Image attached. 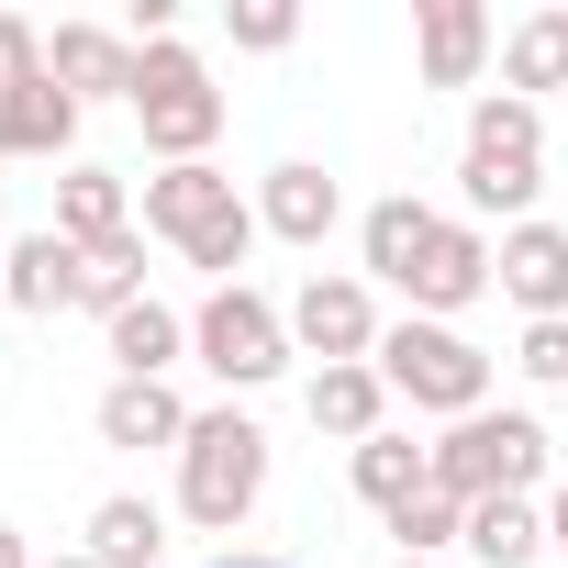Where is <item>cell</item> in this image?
I'll list each match as a JSON object with an SVG mask.
<instances>
[{
    "instance_id": "obj_34",
    "label": "cell",
    "mask_w": 568,
    "mask_h": 568,
    "mask_svg": "<svg viewBox=\"0 0 568 568\" xmlns=\"http://www.w3.org/2000/svg\"><path fill=\"white\" fill-rule=\"evenodd\" d=\"M390 568H446V557H390Z\"/></svg>"
},
{
    "instance_id": "obj_31",
    "label": "cell",
    "mask_w": 568,
    "mask_h": 568,
    "mask_svg": "<svg viewBox=\"0 0 568 568\" xmlns=\"http://www.w3.org/2000/svg\"><path fill=\"white\" fill-rule=\"evenodd\" d=\"M0 568H34V557H23V524H0Z\"/></svg>"
},
{
    "instance_id": "obj_7",
    "label": "cell",
    "mask_w": 568,
    "mask_h": 568,
    "mask_svg": "<svg viewBox=\"0 0 568 568\" xmlns=\"http://www.w3.org/2000/svg\"><path fill=\"white\" fill-rule=\"evenodd\" d=\"M278 313H291V346H302V357H324V368H368V357H379V335H390V324H379V291H368V278H346V267H335V278L313 267Z\"/></svg>"
},
{
    "instance_id": "obj_19",
    "label": "cell",
    "mask_w": 568,
    "mask_h": 568,
    "mask_svg": "<svg viewBox=\"0 0 568 568\" xmlns=\"http://www.w3.org/2000/svg\"><path fill=\"white\" fill-rule=\"evenodd\" d=\"M101 346H112V379H168V368L190 357V313H168V302L145 291L134 313H112V324H101Z\"/></svg>"
},
{
    "instance_id": "obj_1",
    "label": "cell",
    "mask_w": 568,
    "mask_h": 568,
    "mask_svg": "<svg viewBox=\"0 0 568 568\" xmlns=\"http://www.w3.org/2000/svg\"><path fill=\"white\" fill-rule=\"evenodd\" d=\"M535 190H546V112L513 90H479L468 145H457V212L468 223L501 212V234H513V223H535Z\"/></svg>"
},
{
    "instance_id": "obj_22",
    "label": "cell",
    "mask_w": 568,
    "mask_h": 568,
    "mask_svg": "<svg viewBox=\"0 0 568 568\" xmlns=\"http://www.w3.org/2000/svg\"><path fill=\"white\" fill-rule=\"evenodd\" d=\"M101 568H156L168 557V513L145 501V490H112V501H90V535H79Z\"/></svg>"
},
{
    "instance_id": "obj_4",
    "label": "cell",
    "mask_w": 568,
    "mask_h": 568,
    "mask_svg": "<svg viewBox=\"0 0 568 568\" xmlns=\"http://www.w3.org/2000/svg\"><path fill=\"white\" fill-rule=\"evenodd\" d=\"M379 379H390V402H413V413H435V424H468V413H490V357L457 335V324H424V313H402L390 335H379V357H368Z\"/></svg>"
},
{
    "instance_id": "obj_28",
    "label": "cell",
    "mask_w": 568,
    "mask_h": 568,
    "mask_svg": "<svg viewBox=\"0 0 568 568\" xmlns=\"http://www.w3.org/2000/svg\"><path fill=\"white\" fill-rule=\"evenodd\" d=\"M23 79H45V34L23 12H0V90H23Z\"/></svg>"
},
{
    "instance_id": "obj_10",
    "label": "cell",
    "mask_w": 568,
    "mask_h": 568,
    "mask_svg": "<svg viewBox=\"0 0 568 568\" xmlns=\"http://www.w3.org/2000/svg\"><path fill=\"white\" fill-rule=\"evenodd\" d=\"M490 291L524 302V324H568V223H513L501 256H490Z\"/></svg>"
},
{
    "instance_id": "obj_35",
    "label": "cell",
    "mask_w": 568,
    "mask_h": 568,
    "mask_svg": "<svg viewBox=\"0 0 568 568\" xmlns=\"http://www.w3.org/2000/svg\"><path fill=\"white\" fill-rule=\"evenodd\" d=\"M0 313H12V302H0Z\"/></svg>"
},
{
    "instance_id": "obj_20",
    "label": "cell",
    "mask_w": 568,
    "mask_h": 568,
    "mask_svg": "<svg viewBox=\"0 0 568 568\" xmlns=\"http://www.w3.org/2000/svg\"><path fill=\"white\" fill-rule=\"evenodd\" d=\"M346 479H357V501H368V513H402V501H424V490H435V446H413V435L390 424V435L346 446Z\"/></svg>"
},
{
    "instance_id": "obj_33",
    "label": "cell",
    "mask_w": 568,
    "mask_h": 568,
    "mask_svg": "<svg viewBox=\"0 0 568 568\" xmlns=\"http://www.w3.org/2000/svg\"><path fill=\"white\" fill-rule=\"evenodd\" d=\"M34 568H101V557H90V546H57V557H34Z\"/></svg>"
},
{
    "instance_id": "obj_24",
    "label": "cell",
    "mask_w": 568,
    "mask_h": 568,
    "mask_svg": "<svg viewBox=\"0 0 568 568\" xmlns=\"http://www.w3.org/2000/svg\"><path fill=\"white\" fill-rule=\"evenodd\" d=\"M468 557L479 568H535L546 557V501H468Z\"/></svg>"
},
{
    "instance_id": "obj_23",
    "label": "cell",
    "mask_w": 568,
    "mask_h": 568,
    "mask_svg": "<svg viewBox=\"0 0 568 568\" xmlns=\"http://www.w3.org/2000/svg\"><path fill=\"white\" fill-rule=\"evenodd\" d=\"M57 234L90 256V245H112V234H134V201H123V179L112 168H68L57 179Z\"/></svg>"
},
{
    "instance_id": "obj_18",
    "label": "cell",
    "mask_w": 568,
    "mask_h": 568,
    "mask_svg": "<svg viewBox=\"0 0 568 568\" xmlns=\"http://www.w3.org/2000/svg\"><path fill=\"white\" fill-rule=\"evenodd\" d=\"M501 90L546 112V90H568V0H546V12H524L501 34Z\"/></svg>"
},
{
    "instance_id": "obj_15",
    "label": "cell",
    "mask_w": 568,
    "mask_h": 568,
    "mask_svg": "<svg viewBox=\"0 0 568 568\" xmlns=\"http://www.w3.org/2000/svg\"><path fill=\"white\" fill-rule=\"evenodd\" d=\"M435 223H446V212H435V201H413V190L368 201V212H357V256H368L357 278H390V291H402V278L424 267V245H435Z\"/></svg>"
},
{
    "instance_id": "obj_9",
    "label": "cell",
    "mask_w": 568,
    "mask_h": 568,
    "mask_svg": "<svg viewBox=\"0 0 568 568\" xmlns=\"http://www.w3.org/2000/svg\"><path fill=\"white\" fill-rule=\"evenodd\" d=\"M501 57V23L479 0H413V68L424 90H479V68Z\"/></svg>"
},
{
    "instance_id": "obj_17",
    "label": "cell",
    "mask_w": 568,
    "mask_h": 568,
    "mask_svg": "<svg viewBox=\"0 0 568 568\" xmlns=\"http://www.w3.org/2000/svg\"><path fill=\"white\" fill-rule=\"evenodd\" d=\"M302 413H313V435L368 446V435H390V379H379V368H313Z\"/></svg>"
},
{
    "instance_id": "obj_16",
    "label": "cell",
    "mask_w": 568,
    "mask_h": 568,
    "mask_svg": "<svg viewBox=\"0 0 568 568\" xmlns=\"http://www.w3.org/2000/svg\"><path fill=\"white\" fill-rule=\"evenodd\" d=\"M234 212V179L201 156V168H156L145 179V234H168V245H201L212 223Z\"/></svg>"
},
{
    "instance_id": "obj_6",
    "label": "cell",
    "mask_w": 568,
    "mask_h": 568,
    "mask_svg": "<svg viewBox=\"0 0 568 568\" xmlns=\"http://www.w3.org/2000/svg\"><path fill=\"white\" fill-rule=\"evenodd\" d=\"M190 357H201L223 390H267L302 346H291V313L234 278V291H201V313H190Z\"/></svg>"
},
{
    "instance_id": "obj_27",
    "label": "cell",
    "mask_w": 568,
    "mask_h": 568,
    "mask_svg": "<svg viewBox=\"0 0 568 568\" xmlns=\"http://www.w3.org/2000/svg\"><path fill=\"white\" fill-rule=\"evenodd\" d=\"M223 34H234L245 57H278V45H302V12H291V0H234Z\"/></svg>"
},
{
    "instance_id": "obj_12",
    "label": "cell",
    "mask_w": 568,
    "mask_h": 568,
    "mask_svg": "<svg viewBox=\"0 0 568 568\" xmlns=\"http://www.w3.org/2000/svg\"><path fill=\"white\" fill-rule=\"evenodd\" d=\"M256 223H267L278 245H324V234L346 223V190H335V168H313V156L267 168V179H256Z\"/></svg>"
},
{
    "instance_id": "obj_21",
    "label": "cell",
    "mask_w": 568,
    "mask_h": 568,
    "mask_svg": "<svg viewBox=\"0 0 568 568\" xmlns=\"http://www.w3.org/2000/svg\"><path fill=\"white\" fill-rule=\"evenodd\" d=\"M68 145H79V101L57 79L0 90V156H68Z\"/></svg>"
},
{
    "instance_id": "obj_13",
    "label": "cell",
    "mask_w": 568,
    "mask_h": 568,
    "mask_svg": "<svg viewBox=\"0 0 568 568\" xmlns=\"http://www.w3.org/2000/svg\"><path fill=\"white\" fill-rule=\"evenodd\" d=\"M0 302H12V313H79V245L57 223L12 234V245H0Z\"/></svg>"
},
{
    "instance_id": "obj_3",
    "label": "cell",
    "mask_w": 568,
    "mask_h": 568,
    "mask_svg": "<svg viewBox=\"0 0 568 568\" xmlns=\"http://www.w3.org/2000/svg\"><path fill=\"white\" fill-rule=\"evenodd\" d=\"M256 501H267V435H256V413H234V402L190 413V446H179V513H190L201 535H245Z\"/></svg>"
},
{
    "instance_id": "obj_2",
    "label": "cell",
    "mask_w": 568,
    "mask_h": 568,
    "mask_svg": "<svg viewBox=\"0 0 568 568\" xmlns=\"http://www.w3.org/2000/svg\"><path fill=\"white\" fill-rule=\"evenodd\" d=\"M435 490L446 501H546L557 490V435L535 413L490 402V413H468V424L435 435Z\"/></svg>"
},
{
    "instance_id": "obj_26",
    "label": "cell",
    "mask_w": 568,
    "mask_h": 568,
    "mask_svg": "<svg viewBox=\"0 0 568 568\" xmlns=\"http://www.w3.org/2000/svg\"><path fill=\"white\" fill-rule=\"evenodd\" d=\"M390 535H402V557H446V546H468V501L424 490V501H402V513H390Z\"/></svg>"
},
{
    "instance_id": "obj_32",
    "label": "cell",
    "mask_w": 568,
    "mask_h": 568,
    "mask_svg": "<svg viewBox=\"0 0 568 568\" xmlns=\"http://www.w3.org/2000/svg\"><path fill=\"white\" fill-rule=\"evenodd\" d=\"M223 568H291V557H256V546H223Z\"/></svg>"
},
{
    "instance_id": "obj_29",
    "label": "cell",
    "mask_w": 568,
    "mask_h": 568,
    "mask_svg": "<svg viewBox=\"0 0 568 568\" xmlns=\"http://www.w3.org/2000/svg\"><path fill=\"white\" fill-rule=\"evenodd\" d=\"M524 379L568 390V324H524Z\"/></svg>"
},
{
    "instance_id": "obj_30",
    "label": "cell",
    "mask_w": 568,
    "mask_h": 568,
    "mask_svg": "<svg viewBox=\"0 0 568 568\" xmlns=\"http://www.w3.org/2000/svg\"><path fill=\"white\" fill-rule=\"evenodd\" d=\"M546 546H557V557H568V479H557V490H546Z\"/></svg>"
},
{
    "instance_id": "obj_25",
    "label": "cell",
    "mask_w": 568,
    "mask_h": 568,
    "mask_svg": "<svg viewBox=\"0 0 568 568\" xmlns=\"http://www.w3.org/2000/svg\"><path fill=\"white\" fill-rule=\"evenodd\" d=\"M134 302H145V234L90 245V256H79V313H101V324H112V313H134Z\"/></svg>"
},
{
    "instance_id": "obj_11",
    "label": "cell",
    "mask_w": 568,
    "mask_h": 568,
    "mask_svg": "<svg viewBox=\"0 0 568 568\" xmlns=\"http://www.w3.org/2000/svg\"><path fill=\"white\" fill-rule=\"evenodd\" d=\"M134 68H145V57H134V34H112V23H57V34H45V79H57L79 112H90V101H134Z\"/></svg>"
},
{
    "instance_id": "obj_14",
    "label": "cell",
    "mask_w": 568,
    "mask_h": 568,
    "mask_svg": "<svg viewBox=\"0 0 568 568\" xmlns=\"http://www.w3.org/2000/svg\"><path fill=\"white\" fill-rule=\"evenodd\" d=\"M90 424H101V446H123V457H145V446L179 457V446H190V402H179L168 379H112Z\"/></svg>"
},
{
    "instance_id": "obj_8",
    "label": "cell",
    "mask_w": 568,
    "mask_h": 568,
    "mask_svg": "<svg viewBox=\"0 0 568 568\" xmlns=\"http://www.w3.org/2000/svg\"><path fill=\"white\" fill-rule=\"evenodd\" d=\"M490 256H501V245H490L468 212H446V223H435V245H424V267L402 278V302H413L424 324H457L468 302H490Z\"/></svg>"
},
{
    "instance_id": "obj_5",
    "label": "cell",
    "mask_w": 568,
    "mask_h": 568,
    "mask_svg": "<svg viewBox=\"0 0 568 568\" xmlns=\"http://www.w3.org/2000/svg\"><path fill=\"white\" fill-rule=\"evenodd\" d=\"M145 68H134V123H145V145H156V168H201L212 145H223V90H212V68L168 34V45H134Z\"/></svg>"
}]
</instances>
